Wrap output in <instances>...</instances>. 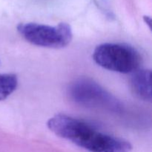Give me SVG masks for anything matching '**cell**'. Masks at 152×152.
Instances as JSON below:
<instances>
[{
    "mask_svg": "<svg viewBox=\"0 0 152 152\" xmlns=\"http://www.w3.org/2000/svg\"><path fill=\"white\" fill-rule=\"evenodd\" d=\"M17 31L28 42L50 48L65 47L73 38L72 29L65 22L55 26L35 22L20 23L17 25Z\"/></svg>",
    "mask_w": 152,
    "mask_h": 152,
    "instance_id": "3",
    "label": "cell"
},
{
    "mask_svg": "<svg viewBox=\"0 0 152 152\" xmlns=\"http://www.w3.org/2000/svg\"><path fill=\"white\" fill-rule=\"evenodd\" d=\"M144 21H145V23L148 25V26L149 27V28H151V19L150 16H144Z\"/></svg>",
    "mask_w": 152,
    "mask_h": 152,
    "instance_id": "7",
    "label": "cell"
},
{
    "mask_svg": "<svg viewBox=\"0 0 152 152\" xmlns=\"http://www.w3.org/2000/svg\"><path fill=\"white\" fill-rule=\"evenodd\" d=\"M48 128L53 133L90 152H130L129 142L102 133L89 123L65 114L49 119Z\"/></svg>",
    "mask_w": 152,
    "mask_h": 152,
    "instance_id": "1",
    "label": "cell"
},
{
    "mask_svg": "<svg viewBox=\"0 0 152 152\" xmlns=\"http://www.w3.org/2000/svg\"><path fill=\"white\" fill-rule=\"evenodd\" d=\"M68 94L74 102L83 106L115 111L120 109L118 101L99 84L89 79L76 80L70 86Z\"/></svg>",
    "mask_w": 152,
    "mask_h": 152,
    "instance_id": "4",
    "label": "cell"
},
{
    "mask_svg": "<svg viewBox=\"0 0 152 152\" xmlns=\"http://www.w3.org/2000/svg\"><path fill=\"white\" fill-rule=\"evenodd\" d=\"M93 59L105 69L129 74L138 69L142 58L139 52L129 45L103 43L94 49Z\"/></svg>",
    "mask_w": 152,
    "mask_h": 152,
    "instance_id": "2",
    "label": "cell"
},
{
    "mask_svg": "<svg viewBox=\"0 0 152 152\" xmlns=\"http://www.w3.org/2000/svg\"><path fill=\"white\" fill-rule=\"evenodd\" d=\"M17 86L18 79L15 74H0V101L7 99Z\"/></svg>",
    "mask_w": 152,
    "mask_h": 152,
    "instance_id": "6",
    "label": "cell"
},
{
    "mask_svg": "<svg viewBox=\"0 0 152 152\" xmlns=\"http://www.w3.org/2000/svg\"><path fill=\"white\" fill-rule=\"evenodd\" d=\"M151 72L150 70H137L131 78L134 94L144 101H151Z\"/></svg>",
    "mask_w": 152,
    "mask_h": 152,
    "instance_id": "5",
    "label": "cell"
}]
</instances>
